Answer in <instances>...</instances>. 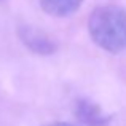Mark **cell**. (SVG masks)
Here are the masks:
<instances>
[{
  "label": "cell",
  "mask_w": 126,
  "mask_h": 126,
  "mask_svg": "<svg viewBox=\"0 0 126 126\" xmlns=\"http://www.w3.org/2000/svg\"><path fill=\"white\" fill-rule=\"evenodd\" d=\"M89 35L97 46L109 53L126 48V10L118 5H104L89 16Z\"/></svg>",
  "instance_id": "cell-1"
},
{
  "label": "cell",
  "mask_w": 126,
  "mask_h": 126,
  "mask_svg": "<svg viewBox=\"0 0 126 126\" xmlns=\"http://www.w3.org/2000/svg\"><path fill=\"white\" fill-rule=\"evenodd\" d=\"M19 37L21 40L29 46L34 53L38 54H51L56 49V45L48 35H45L38 29L29 27V26H22L19 29Z\"/></svg>",
  "instance_id": "cell-2"
},
{
  "label": "cell",
  "mask_w": 126,
  "mask_h": 126,
  "mask_svg": "<svg viewBox=\"0 0 126 126\" xmlns=\"http://www.w3.org/2000/svg\"><path fill=\"white\" fill-rule=\"evenodd\" d=\"M77 117L85 126H107L110 121V117L97 104L89 101H80L77 104Z\"/></svg>",
  "instance_id": "cell-3"
},
{
  "label": "cell",
  "mask_w": 126,
  "mask_h": 126,
  "mask_svg": "<svg viewBox=\"0 0 126 126\" xmlns=\"http://www.w3.org/2000/svg\"><path fill=\"white\" fill-rule=\"evenodd\" d=\"M38 3L46 15L54 18H64L77 11L83 0H38Z\"/></svg>",
  "instance_id": "cell-4"
},
{
  "label": "cell",
  "mask_w": 126,
  "mask_h": 126,
  "mask_svg": "<svg viewBox=\"0 0 126 126\" xmlns=\"http://www.w3.org/2000/svg\"><path fill=\"white\" fill-rule=\"evenodd\" d=\"M46 126H75V125L65 123V121H56V123H49V125H46Z\"/></svg>",
  "instance_id": "cell-5"
}]
</instances>
